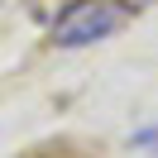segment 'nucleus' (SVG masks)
<instances>
[{
  "label": "nucleus",
  "instance_id": "obj_1",
  "mask_svg": "<svg viewBox=\"0 0 158 158\" xmlns=\"http://www.w3.org/2000/svg\"><path fill=\"white\" fill-rule=\"evenodd\" d=\"M115 29H120V10L110 0H72L53 24V39L62 48H81V43H96Z\"/></svg>",
  "mask_w": 158,
  "mask_h": 158
},
{
  "label": "nucleus",
  "instance_id": "obj_2",
  "mask_svg": "<svg viewBox=\"0 0 158 158\" xmlns=\"http://www.w3.org/2000/svg\"><path fill=\"white\" fill-rule=\"evenodd\" d=\"M134 148H158V129H139V134H134Z\"/></svg>",
  "mask_w": 158,
  "mask_h": 158
},
{
  "label": "nucleus",
  "instance_id": "obj_3",
  "mask_svg": "<svg viewBox=\"0 0 158 158\" xmlns=\"http://www.w3.org/2000/svg\"><path fill=\"white\" fill-rule=\"evenodd\" d=\"M125 5H129V10H144V5H153V0H125Z\"/></svg>",
  "mask_w": 158,
  "mask_h": 158
}]
</instances>
